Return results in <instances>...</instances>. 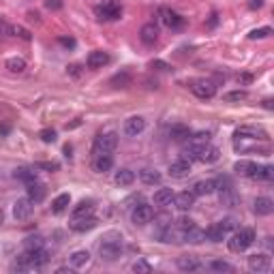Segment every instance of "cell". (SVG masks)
Here are the masks:
<instances>
[{
  "label": "cell",
  "mask_w": 274,
  "mask_h": 274,
  "mask_svg": "<svg viewBox=\"0 0 274 274\" xmlns=\"http://www.w3.org/2000/svg\"><path fill=\"white\" fill-rule=\"evenodd\" d=\"M50 261V255L45 249H26L20 257L13 261L11 270L13 272H30V270H41Z\"/></svg>",
  "instance_id": "6da1fadb"
},
{
  "label": "cell",
  "mask_w": 274,
  "mask_h": 274,
  "mask_svg": "<svg viewBox=\"0 0 274 274\" xmlns=\"http://www.w3.org/2000/svg\"><path fill=\"white\" fill-rule=\"evenodd\" d=\"M122 250H125V244H122V236L118 231H107L101 238V244H99V255H101L103 261H116L120 259Z\"/></svg>",
  "instance_id": "7a4b0ae2"
},
{
  "label": "cell",
  "mask_w": 274,
  "mask_h": 274,
  "mask_svg": "<svg viewBox=\"0 0 274 274\" xmlns=\"http://www.w3.org/2000/svg\"><path fill=\"white\" fill-rule=\"evenodd\" d=\"M253 242H255V231L253 229H238L229 236L227 247H229V250H234V253H242V250H247Z\"/></svg>",
  "instance_id": "3957f363"
},
{
  "label": "cell",
  "mask_w": 274,
  "mask_h": 274,
  "mask_svg": "<svg viewBox=\"0 0 274 274\" xmlns=\"http://www.w3.org/2000/svg\"><path fill=\"white\" fill-rule=\"evenodd\" d=\"M152 238L156 242H163V244H170L174 242V229H172V219H167V217H163L159 223H156L154 227V231H152Z\"/></svg>",
  "instance_id": "277c9868"
},
{
  "label": "cell",
  "mask_w": 274,
  "mask_h": 274,
  "mask_svg": "<svg viewBox=\"0 0 274 274\" xmlns=\"http://www.w3.org/2000/svg\"><path fill=\"white\" fill-rule=\"evenodd\" d=\"M191 92L199 99H212L217 95V86L210 79H195V81H191Z\"/></svg>",
  "instance_id": "5b68a950"
},
{
  "label": "cell",
  "mask_w": 274,
  "mask_h": 274,
  "mask_svg": "<svg viewBox=\"0 0 274 274\" xmlns=\"http://www.w3.org/2000/svg\"><path fill=\"white\" fill-rule=\"evenodd\" d=\"M152 206H148V203H137L135 208L131 210V221L135 225L139 227H144V225H148L150 221H152Z\"/></svg>",
  "instance_id": "8992f818"
},
{
  "label": "cell",
  "mask_w": 274,
  "mask_h": 274,
  "mask_svg": "<svg viewBox=\"0 0 274 274\" xmlns=\"http://www.w3.org/2000/svg\"><path fill=\"white\" fill-rule=\"evenodd\" d=\"M97 13L101 15V20H120L122 15V7L116 0H103L97 7Z\"/></svg>",
  "instance_id": "52a82bcc"
},
{
  "label": "cell",
  "mask_w": 274,
  "mask_h": 274,
  "mask_svg": "<svg viewBox=\"0 0 274 274\" xmlns=\"http://www.w3.org/2000/svg\"><path fill=\"white\" fill-rule=\"evenodd\" d=\"M118 146V135L116 133H101L95 139V152H114Z\"/></svg>",
  "instance_id": "ba28073f"
},
{
  "label": "cell",
  "mask_w": 274,
  "mask_h": 274,
  "mask_svg": "<svg viewBox=\"0 0 274 274\" xmlns=\"http://www.w3.org/2000/svg\"><path fill=\"white\" fill-rule=\"evenodd\" d=\"M272 268V261L266 253H257V255H250L249 257V270L250 272H257V274H264Z\"/></svg>",
  "instance_id": "9c48e42d"
},
{
  "label": "cell",
  "mask_w": 274,
  "mask_h": 274,
  "mask_svg": "<svg viewBox=\"0 0 274 274\" xmlns=\"http://www.w3.org/2000/svg\"><path fill=\"white\" fill-rule=\"evenodd\" d=\"M32 214V201L28 197H22L13 203V219L15 221H28Z\"/></svg>",
  "instance_id": "30bf717a"
},
{
  "label": "cell",
  "mask_w": 274,
  "mask_h": 274,
  "mask_svg": "<svg viewBox=\"0 0 274 274\" xmlns=\"http://www.w3.org/2000/svg\"><path fill=\"white\" fill-rule=\"evenodd\" d=\"M161 22L167 28H172V30H180V28L184 26V17L178 15L176 11H172V9H161Z\"/></svg>",
  "instance_id": "8fae6325"
},
{
  "label": "cell",
  "mask_w": 274,
  "mask_h": 274,
  "mask_svg": "<svg viewBox=\"0 0 274 274\" xmlns=\"http://www.w3.org/2000/svg\"><path fill=\"white\" fill-rule=\"evenodd\" d=\"M92 167H95L97 174H105L114 167V156L112 152H97L95 161H92Z\"/></svg>",
  "instance_id": "7c38bea8"
},
{
  "label": "cell",
  "mask_w": 274,
  "mask_h": 274,
  "mask_svg": "<svg viewBox=\"0 0 274 274\" xmlns=\"http://www.w3.org/2000/svg\"><path fill=\"white\" fill-rule=\"evenodd\" d=\"M191 174V161L189 159H178V161H174L172 165H170V176L172 178H186Z\"/></svg>",
  "instance_id": "4fadbf2b"
},
{
  "label": "cell",
  "mask_w": 274,
  "mask_h": 274,
  "mask_svg": "<svg viewBox=\"0 0 274 274\" xmlns=\"http://www.w3.org/2000/svg\"><path fill=\"white\" fill-rule=\"evenodd\" d=\"M144 129H146V120L142 116H131V118L125 122V133L129 137H137L139 133H144Z\"/></svg>",
  "instance_id": "5bb4252c"
},
{
  "label": "cell",
  "mask_w": 274,
  "mask_h": 274,
  "mask_svg": "<svg viewBox=\"0 0 274 274\" xmlns=\"http://www.w3.org/2000/svg\"><path fill=\"white\" fill-rule=\"evenodd\" d=\"M107 62H109V54H107V51H101V50L90 51L88 58H86V65H88V69H103Z\"/></svg>",
  "instance_id": "9a60e30c"
},
{
  "label": "cell",
  "mask_w": 274,
  "mask_h": 274,
  "mask_svg": "<svg viewBox=\"0 0 274 274\" xmlns=\"http://www.w3.org/2000/svg\"><path fill=\"white\" fill-rule=\"evenodd\" d=\"M195 203V195L193 191H182V193L174 195V206H176L178 210H182V212H186V210H191Z\"/></svg>",
  "instance_id": "2e32d148"
},
{
  "label": "cell",
  "mask_w": 274,
  "mask_h": 274,
  "mask_svg": "<svg viewBox=\"0 0 274 274\" xmlns=\"http://www.w3.org/2000/svg\"><path fill=\"white\" fill-rule=\"evenodd\" d=\"M73 231H77V234H84V231H90L97 227V219L95 217H84V219H71V223H69Z\"/></svg>",
  "instance_id": "e0dca14e"
},
{
  "label": "cell",
  "mask_w": 274,
  "mask_h": 274,
  "mask_svg": "<svg viewBox=\"0 0 274 274\" xmlns=\"http://www.w3.org/2000/svg\"><path fill=\"white\" fill-rule=\"evenodd\" d=\"M227 234H229V231H227L225 227L221 225V221H219V223H212L206 231H203V236H206L210 242H223L225 238H227Z\"/></svg>",
  "instance_id": "ac0fdd59"
},
{
  "label": "cell",
  "mask_w": 274,
  "mask_h": 274,
  "mask_svg": "<svg viewBox=\"0 0 274 274\" xmlns=\"http://www.w3.org/2000/svg\"><path fill=\"white\" fill-rule=\"evenodd\" d=\"M28 189H26V193H28V199H30L32 203H39V201H43L45 199V184H41L39 180H34V182H30V184H26Z\"/></svg>",
  "instance_id": "d6986e66"
},
{
  "label": "cell",
  "mask_w": 274,
  "mask_h": 274,
  "mask_svg": "<svg viewBox=\"0 0 274 274\" xmlns=\"http://www.w3.org/2000/svg\"><path fill=\"white\" fill-rule=\"evenodd\" d=\"M92 212H95V201H92V199H84V201H79L77 206L71 210V219L92 217Z\"/></svg>",
  "instance_id": "ffe728a7"
},
{
  "label": "cell",
  "mask_w": 274,
  "mask_h": 274,
  "mask_svg": "<svg viewBox=\"0 0 274 274\" xmlns=\"http://www.w3.org/2000/svg\"><path fill=\"white\" fill-rule=\"evenodd\" d=\"M176 266H178V270H182V272H197L201 268L199 259L193 257V255H182V257H178Z\"/></svg>",
  "instance_id": "44dd1931"
},
{
  "label": "cell",
  "mask_w": 274,
  "mask_h": 274,
  "mask_svg": "<svg viewBox=\"0 0 274 274\" xmlns=\"http://www.w3.org/2000/svg\"><path fill=\"white\" fill-rule=\"evenodd\" d=\"M69 264L75 270H81V268H86L90 264V253L88 250H75V253H71V257H69Z\"/></svg>",
  "instance_id": "7402d4cb"
},
{
  "label": "cell",
  "mask_w": 274,
  "mask_h": 274,
  "mask_svg": "<svg viewBox=\"0 0 274 274\" xmlns=\"http://www.w3.org/2000/svg\"><path fill=\"white\" fill-rule=\"evenodd\" d=\"M214 191H217V180H199V182H195L193 186V195L197 197H203V195H212Z\"/></svg>",
  "instance_id": "603a6c76"
},
{
  "label": "cell",
  "mask_w": 274,
  "mask_h": 274,
  "mask_svg": "<svg viewBox=\"0 0 274 274\" xmlns=\"http://www.w3.org/2000/svg\"><path fill=\"white\" fill-rule=\"evenodd\" d=\"M139 37H142L146 45H154L156 41H159V28L154 24H146V26H142V30H139Z\"/></svg>",
  "instance_id": "cb8c5ba5"
},
{
  "label": "cell",
  "mask_w": 274,
  "mask_h": 274,
  "mask_svg": "<svg viewBox=\"0 0 274 274\" xmlns=\"http://www.w3.org/2000/svg\"><path fill=\"white\" fill-rule=\"evenodd\" d=\"M255 212L259 214V217H268V214L274 212V201L270 197H257L255 199Z\"/></svg>",
  "instance_id": "d4e9b609"
},
{
  "label": "cell",
  "mask_w": 274,
  "mask_h": 274,
  "mask_svg": "<svg viewBox=\"0 0 274 274\" xmlns=\"http://www.w3.org/2000/svg\"><path fill=\"white\" fill-rule=\"evenodd\" d=\"M255 170H257V163H253V161H236V165H234V172L240 174V176H247V178H253Z\"/></svg>",
  "instance_id": "484cf974"
},
{
  "label": "cell",
  "mask_w": 274,
  "mask_h": 274,
  "mask_svg": "<svg viewBox=\"0 0 274 274\" xmlns=\"http://www.w3.org/2000/svg\"><path fill=\"white\" fill-rule=\"evenodd\" d=\"M180 236H182V240H184V242H191V244H199V242L203 240V238H206V236H203V231H201L197 225L189 227V229L182 231Z\"/></svg>",
  "instance_id": "4316f807"
},
{
  "label": "cell",
  "mask_w": 274,
  "mask_h": 274,
  "mask_svg": "<svg viewBox=\"0 0 274 274\" xmlns=\"http://www.w3.org/2000/svg\"><path fill=\"white\" fill-rule=\"evenodd\" d=\"M139 180H142L144 184H159L161 182V174L156 172V170H152V167H144L142 172H139Z\"/></svg>",
  "instance_id": "83f0119b"
},
{
  "label": "cell",
  "mask_w": 274,
  "mask_h": 274,
  "mask_svg": "<svg viewBox=\"0 0 274 274\" xmlns=\"http://www.w3.org/2000/svg\"><path fill=\"white\" fill-rule=\"evenodd\" d=\"M172 201H174V191L172 189H159L154 193V206L165 208V206H170Z\"/></svg>",
  "instance_id": "f1b7e54d"
},
{
  "label": "cell",
  "mask_w": 274,
  "mask_h": 274,
  "mask_svg": "<svg viewBox=\"0 0 274 274\" xmlns=\"http://www.w3.org/2000/svg\"><path fill=\"white\" fill-rule=\"evenodd\" d=\"M116 184H120V186H131L133 184V180H135V174H133L131 170H126V167H122V170L116 172Z\"/></svg>",
  "instance_id": "f546056e"
},
{
  "label": "cell",
  "mask_w": 274,
  "mask_h": 274,
  "mask_svg": "<svg viewBox=\"0 0 274 274\" xmlns=\"http://www.w3.org/2000/svg\"><path fill=\"white\" fill-rule=\"evenodd\" d=\"M69 203H71V197H69L67 193H62V195H58L54 201H51V212L54 214H62L65 210L69 208Z\"/></svg>",
  "instance_id": "4dcf8cb0"
},
{
  "label": "cell",
  "mask_w": 274,
  "mask_h": 274,
  "mask_svg": "<svg viewBox=\"0 0 274 274\" xmlns=\"http://www.w3.org/2000/svg\"><path fill=\"white\" fill-rule=\"evenodd\" d=\"M131 73L129 71H122V73H116L112 77V86H116V88H126V86L131 84Z\"/></svg>",
  "instance_id": "1f68e13d"
},
{
  "label": "cell",
  "mask_w": 274,
  "mask_h": 274,
  "mask_svg": "<svg viewBox=\"0 0 274 274\" xmlns=\"http://www.w3.org/2000/svg\"><path fill=\"white\" fill-rule=\"evenodd\" d=\"M274 178V167L272 165H257L253 180H272Z\"/></svg>",
  "instance_id": "d6a6232c"
},
{
  "label": "cell",
  "mask_w": 274,
  "mask_h": 274,
  "mask_svg": "<svg viewBox=\"0 0 274 274\" xmlns=\"http://www.w3.org/2000/svg\"><path fill=\"white\" fill-rule=\"evenodd\" d=\"M15 178L22 180V182H26V184H30V182L37 180V174H34L32 170H28V167H20V170H15Z\"/></svg>",
  "instance_id": "836d02e7"
},
{
  "label": "cell",
  "mask_w": 274,
  "mask_h": 274,
  "mask_svg": "<svg viewBox=\"0 0 274 274\" xmlns=\"http://www.w3.org/2000/svg\"><path fill=\"white\" fill-rule=\"evenodd\" d=\"M7 69L11 73H24L26 71V60H24V58H9V60H7Z\"/></svg>",
  "instance_id": "e575fe53"
},
{
  "label": "cell",
  "mask_w": 274,
  "mask_h": 274,
  "mask_svg": "<svg viewBox=\"0 0 274 274\" xmlns=\"http://www.w3.org/2000/svg\"><path fill=\"white\" fill-rule=\"evenodd\" d=\"M170 135L176 139V142H182V139H189L191 137V131L186 129V126H182V125H176V126H172Z\"/></svg>",
  "instance_id": "d590c367"
},
{
  "label": "cell",
  "mask_w": 274,
  "mask_h": 274,
  "mask_svg": "<svg viewBox=\"0 0 274 274\" xmlns=\"http://www.w3.org/2000/svg\"><path fill=\"white\" fill-rule=\"evenodd\" d=\"M131 270L137 272V274H150V272H152V266H150L146 259H137L135 264L131 266Z\"/></svg>",
  "instance_id": "8d00e7d4"
},
{
  "label": "cell",
  "mask_w": 274,
  "mask_h": 274,
  "mask_svg": "<svg viewBox=\"0 0 274 274\" xmlns=\"http://www.w3.org/2000/svg\"><path fill=\"white\" fill-rule=\"evenodd\" d=\"M210 270H214V272H231L234 268L227 264V261H223V259H214V261H210Z\"/></svg>",
  "instance_id": "74e56055"
},
{
  "label": "cell",
  "mask_w": 274,
  "mask_h": 274,
  "mask_svg": "<svg viewBox=\"0 0 274 274\" xmlns=\"http://www.w3.org/2000/svg\"><path fill=\"white\" fill-rule=\"evenodd\" d=\"M270 34H272V28L270 26H266V28H257V30H253V32H250L249 34V39H266V37H270Z\"/></svg>",
  "instance_id": "f35d334b"
},
{
  "label": "cell",
  "mask_w": 274,
  "mask_h": 274,
  "mask_svg": "<svg viewBox=\"0 0 274 274\" xmlns=\"http://www.w3.org/2000/svg\"><path fill=\"white\" fill-rule=\"evenodd\" d=\"M24 247H26V249H43V238H41V236H30V238H26Z\"/></svg>",
  "instance_id": "ab89813d"
},
{
  "label": "cell",
  "mask_w": 274,
  "mask_h": 274,
  "mask_svg": "<svg viewBox=\"0 0 274 274\" xmlns=\"http://www.w3.org/2000/svg\"><path fill=\"white\" fill-rule=\"evenodd\" d=\"M11 34H15V37H20V39H24V41H30L32 39V34L26 30V28H22V26H11Z\"/></svg>",
  "instance_id": "60d3db41"
},
{
  "label": "cell",
  "mask_w": 274,
  "mask_h": 274,
  "mask_svg": "<svg viewBox=\"0 0 274 274\" xmlns=\"http://www.w3.org/2000/svg\"><path fill=\"white\" fill-rule=\"evenodd\" d=\"M39 137L43 139L45 144H54L56 142V131L54 129H43V131L39 133Z\"/></svg>",
  "instance_id": "b9f144b4"
},
{
  "label": "cell",
  "mask_w": 274,
  "mask_h": 274,
  "mask_svg": "<svg viewBox=\"0 0 274 274\" xmlns=\"http://www.w3.org/2000/svg\"><path fill=\"white\" fill-rule=\"evenodd\" d=\"M244 99H247V92H244V90L227 92V95H225V101H229V103H234V101H244Z\"/></svg>",
  "instance_id": "7bdbcfd3"
},
{
  "label": "cell",
  "mask_w": 274,
  "mask_h": 274,
  "mask_svg": "<svg viewBox=\"0 0 274 274\" xmlns=\"http://www.w3.org/2000/svg\"><path fill=\"white\" fill-rule=\"evenodd\" d=\"M193 225H195V223H193V221H191V219H180L178 223H176V227L180 229V234H182V231H186V229H189V227H193Z\"/></svg>",
  "instance_id": "ee69618b"
},
{
  "label": "cell",
  "mask_w": 274,
  "mask_h": 274,
  "mask_svg": "<svg viewBox=\"0 0 274 274\" xmlns=\"http://www.w3.org/2000/svg\"><path fill=\"white\" fill-rule=\"evenodd\" d=\"M45 7L51 9V11H58V9H62V0H48Z\"/></svg>",
  "instance_id": "f6af8a7d"
},
{
  "label": "cell",
  "mask_w": 274,
  "mask_h": 274,
  "mask_svg": "<svg viewBox=\"0 0 274 274\" xmlns=\"http://www.w3.org/2000/svg\"><path fill=\"white\" fill-rule=\"evenodd\" d=\"M37 170H58V163H37Z\"/></svg>",
  "instance_id": "bcb514c9"
},
{
  "label": "cell",
  "mask_w": 274,
  "mask_h": 274,
  "mask_svg": "<svg viewBox=\"0 0 274 274\" xmlns=\"http://www.w3.org/2000/svg\"><path fill=\"white\" fill-rule=\"evenodd\" d=\"M221 225H223L227 231H231V229L236 227V221H234V219H223V221H221Z\"/></svg>",
  "instance_id": "7dc6e473"
},
{
  "label": "cell",
  "mask_w": 274,
  "mask_h": 274,
  "mask_svg": "<svg viewBox=\"0 0 274 274\" xmlns=\"http://www.w3.org/2000/svg\"><path fill=\"white\" fill-rule=\"evenodd\" d=\"M0 34H2V37H7V34H11V26H9L4 20H0Z\"/></svg>",
  "instance_id": "c3c4849f"
},
{
  "label": "cell",
  "mask_w": 274,
  "mask_h": 274,
  "mask_svg": "<svg viewBox=\"0 0 274 274\" xmlns=\"http://www.w3.org/2000/svg\"><path fill=\"white\" fill-rule=\"evenodd\" d=\"M238 81H240V84H250V81H253V75L250 73H240L238 75Z\"/></svg>",
  "instance_id": "681fc988"
},
{
  "label": "cell",
  "mask_w": 274,
  "mask_h": 274,
  "mask_svg": "<svg viewBox=\"0 0 274 274\" xmlns=\"http://www.w3.org/2000/svg\"><path fill=\"white\" fill-rule=\"evenodd\" d=\"M60 45H65V48H75V39H67V37H60Z\"/></svg>",
  "instance_id": "f907efd6"
},
{
  "label": "cell",
  "mask_w": 274,
  "mask_h": 274,
  "mask_svg": "<svg viewBox=\"0 0 274 274\" xmlns=\"http://www.w3.org/2000/svg\"><path fill=\"white\" fill-rule=\"evenodd\" d=\"M159 69V71H167L170 69V65H165V62H161V60H152V69Z\"/></svg>",
  "instance_id": "816d5d0a"
},
{
  "label": "cell",
  "mask_w": 274,
  "mask_h": 274,
  "mask_svg": "<svg viewBox=\"0 0 274 274\" xmlns=\"http://www.w3.org/2000/svg\"><path fill=\"white\" fill-rule=\"evenodd\" d=\"M56 274H73V268H69V266H60L56 270Z\"/></svg>",
  "instance_id": "f5cc1de1"
},
{
  "label": "cell",
  "mask_w": 274,
  "mask_h": 274,
  "mask_svg": "<svg viewBox=\"0 0 274 274\" xmlns=\"http://www.w3.org/2000/svg\"><path fill=\"white\" fill-rule=\"evenodd\" d=\"M261 4H264V0H250V2H249V7H250V9H259Z\"/></svg>",
  "instance_id": "db71d44e"
},
{
  "label": "cell",
  "mask_w": 274,
  "mask_h": 274,
  "mask_svg": "<svg viewBox=\"0 0 274 274\" xmlns=\"http://www.w3.org/2000/svg\"><path fill=\"white\" fill-rule=\"evenodd\" d=\"M69 71H71L75 77H77V75H79V67H77V65H71V67H69Z\"/></svg>",
  "instance_id": "11a10c76"
},
{
  "label": "cell",
  "mask_w": 274,
  "mask_h": 274,
  "mask_svg": "<svg viewBox=\"0 0 274 274\" xmlns=\"http://www.w3.org/2000/svg\"><path fill=\"white\" fill-rule=\"evenodd\" d=\"M264 107L266 109H272V101H270V99H266V101H264Z\"/></svg>",
  "instance_id": "9f6ffc18"
},
{
  "label": "cell",
  "mask_w": 274,
  "mask_h": 274,
  "mask_svg": "<svg viewBox=\"0 0 274 274\" xmlns=\"http://www.w3.org/2000/svg\"><path fill=\"white\" fill-rule=\"evenodd\" d=\"M0 221H2V212H0Z\"/></svg>",
  "instance_id": "6f0895ef"
}]
</instances>
